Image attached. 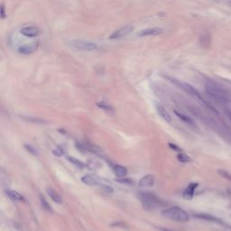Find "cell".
Listing matches in <instances>:
<instances>
[{
  "instance_id": "obj_1",
  "label": "cell",
  "mask_w": 231,
  "mask_h": 231,
  "mask_svg": "<svg viewBox=\"0 0 231 231\" xmlns=\"http://www.w3.org/2000/svg\"><path fill=\"white\" fill-rule=\"evenodd\" d=\"M137 197L143 205V208L146 210H154L156 208L161 207L162 202L154 193L148 191H140L138 192Z\"/></svg>"
},
{
  "instance_id": "obj_2",
  "label": "cell",
  "mask_w": 231,
  "mask_h": 231,
  "mask_svg": "<svg viewBox=\"0 0 231 231\" xmlns=\"http://www.w3.org/2000/svg\"><path fill=\"white\" fill-rule=\"evenodd\" d=\"M162 214L163 217H165L169 219L174 220V221L187 222L190 220V215L186 212L183 208L177 207V206L165 208V210L162 211Z\"/></svg>"
},
{
  "instance_id": "obj_3",
  "label": "cell",
  "mask_w": 231,
  "mask_h": 231,
  "mask_svg": "<svg viewBox=\"0 0 231 231\" xmlns=\"http://www.w3.org/2000/svg\"><path fill=\"white\" fill-rule=\"evenodd\" d=\"M173 82H174V84L177 85L179 88H181L182 89H183V90H184L185 92H187L188 94H190L191 96H192L193 98H195L198 101H199L202 104H203L204 106H206L207 108H208L210 109H211L212 111H214V112H215L216 114H218L217 109H215L214 107H212L210 103H208V101H206V100L203 99V97L199 93V91L197 90L196 88H194L192 86H191L190 84L183 83V82H180V81H177V80H173Z\"/></svg>"
},
{
  "instance_id": "obj_4",
  "label": "cell",
  "mask_w": 231,
  "mask_h": 231,
  "mask_svg": "<svg viewBox=\"0 0 231 231\" xmlns=\"http://www.w3.org/2000/svg\"><path fill=\"white\" fill-rule=\"evenodd\" d=\"M205 89L208 95L211 97V98L217 102L224 103L229 100L228 94L224 90V89L219 88L217 85L212 84V83H208L205 86Z\"/></svg>"
},
{
  "instance_id": "obj_5",
  "label": "cell",
  "mask_w": 231,
  "mask_h": 231,
  "mask_svg": "<svg viewBox=\"0 0 231 231\" xmlns=\"http://www.w3.org/2000/svg\"><path fill=\"white\" fill-rule=\"evenodd\" d=\"M71 45L79 51H92L99 48L96 42L87 40H72L71 42Z\"/></svg>"
},
{
  "instance_id": "obj_6",
  "label": "cell",
  "mask_w": 231,
  "mask_h": 231,
  "mask_svg": "<svg viewBox=\"0 0 231 231\" xmlns=\"http://www.w3.org/2000/svg\"><path fill=\"white\" fill-rule=\"evenodd\" d=\"M134 30V27L130 25H125L121 28H119L117 31H115L112 34L109 36V39H120L123 38V37H125L126 35H128L129 34H131Z\"/></svg>"
},
{
  "instance_id": "obj_7",
  "label": "cell",
  "mask_w": 231,
  "mask_h": 231,
  "mask_svg": "<svg viewBox=\"0 0 231 231\" xmlns=\"http://www.w3.org/2000/svg\"><path fill=\"white\" fill-rule=\"evenodd\" d=\"M154 182L155 179L153 174H146L140 179L138 185L141 188H151L154 186Z\"/></svg>"
},
{
  "instance_id": "obj_8",
  "label": "cell",
  "mask_w": 231,
  "mask_h": 231,
  "mask_svg": "<svg viewBox=\"0 0 231 231\" xmlns=\"http://www.w3.org/2000/svg\"><path fill=\"white\" fill-rule=\"evenodd\" d=\"M20 33L25 37H30V38H33V37L38 36L40 34L39 29L35 27V26H26L23 27L20 30Z\"/></svg>"
},
{
  "instance_id": "obj_9",
  "label": "cell",
  "mask_w": 231,
  "mask_h": 231,
  "mask_svg": "<svg viewBox=\"0 0 231 231\" xmlns=\"http://www.w3.org/2000/svg\"><path fill=\"white\" fill-rule=\"evenodd\" d=\"M163 33V29L162 27H151V28H146L142 30L138 35L139 36H154V35H159Z\"/></svg>"
},
{
  "instance_id": "obj_10",
  "label": "cell",
  "mask_w": 231,
  "mask_h": 231,
  "mask_svg": "<svg viewBox=\"0 0 231 231\" xmlns=\"http://www.w3.org/2000/svg\"><path fill=\"white\" fill-rule=\"evenodd\" d=\"M38 42H30V43H26L25 45H22L18 51L20 53H23V54H30V53H33L34 51H36V49L38 48Z\"/></svg>"
},
{
  "instance_id": "obj_11",
  "label": "cell",
  "mask_w": 231,
  "mask_h": 231,
  "mask_svg": "<svg viewBox=\"0 0 231 231\" xmlns=\"http://www.w3.org/2000/svg\"><path fill=\"white\" fill-rule=\"evenodd\" d=\"M198 183L197 182H191L188 185V187L186 188L182 193V196L185 199H191L194 196L195 190L198 187Z\"/></svg>"
},
{
  "instance_id": "obj_12",
  "label": "cell",
  "mask_w": 231,
  "mask_h": 231,
  "mask_svg": "<svg viewBox=\"0 0 231 231\" xmlns=\"http://www.w3.org/2000/svg\"><path fill=\"white\" fill-rule=\"evenodd\" d=\"M196 219H202V220H206V221H210V222H214V223H217V224H223L222 221L214 217L212 215H210V214H206V213H199V214H194L193 215Z\"/></svg>"
},
{
  "instance_id": "obj_13",
  "label": "cell",
  "mask_w": 231,
  "mask_h": 231,
  "mask_svg": "<svg viewBox=\"0 0 231 231\" xmlns=\"http://www.w3.org/2000/svg\"><path fill=\"white\" fill-rule=\"evenodd\" d=\"M81 182L83 183L88 185V186H97V185H99L100 184V182L99 179H97L95 176H92L90 174H86L84 176H82L81 178Z\"/></svg>"
},
{
  "instance_id": "obj_14",
  "label": "cell",
  "mask_w": 231,
  "mask_h": 231,
  "mask_svg": "<svg viewBox=\"0 0 231 231\" xmlns=\"http://www.w3.org/2000/svg\"><path fill=\"white\" fill-rule=\"evenodd\" d=\"M5 195L10 199L14 200V202H24L25 200V198L23 195L20 194L18 191H14V190H5Z\"/></svg>"
},
{
  "instance_id": "obj_15",
  "label": "cell",
  "mask_w": 231,
  "mask_h": 231,
  "mask_svg": "<svg viewBox=\"0 0 231 231\" xmlns=\"http://www.w3.org/2000/svg\"><path fill=\"white\" fill-rule=\"evenodd\" d=\"M113 173L114 174L118 177V178H125L126 175H127V168L123 166V165H116L113 167Z\"/></svg>"
},
{
  "instance_id": "obj_16",
  "label": "cell",
  "mask_w": 231,
  "mask_h": 231,
  "mask_svg": "<svg viewBox=\"0 0 231 231\" xmlns=\"http://www.w3.org/2000/svg\"><path fill=\"white\" fill-rule=\"evenodd\" d=\"M47 193L50 196V198L53 200V202L57 204H62V197L59 194V193L53 190V188H47Z\"/></svg>"
},
{
  "instance_id": "obj_17",
  "label": "cell",
  "mask_w": 231,
  "mask_h": 231,
  "mask_svg": "<svg viewBox=\"0 0 231 231\" xmlns=\"http://www.w3.org/2000/svg\"><path fill=\"white\" fill-rule=\"evenodd\" d=\"M156 109H157L159 116L163 119V120L168 123H172V117H171L170 114L167 112V110L165 108L162 107L161 105H157L156 106Z\"/></svg>"
},
{
  "instance_id": "obj_18",
  "label": "cell",
  "mask_w": 231,
  "mask_h": 231,
  "mask_svg": "<svg viewBox=\"0 0 231 231\" xmlns=\"http://www.w3.org/2000/svg\"><path fill=\"white\" fill-rule=\"evenodd\" d=\"M173 112H174V114L181 119V120H182L183 122H185V123H187L188 125H195V123H194V121L192 120V119L190 117H188V116H186V115H184L183 113H182V112H180V111H178V110H176V109H173Z\"/></svg>"
},
{
  "instance_id": "obj_19",
  "label": "cell",
  "mask_w": 231,
  "mask_h": 231,
  "mask_svg": "<svg viewBox=\"0 0 231 231\" xmlns=\"http://www.w3.org/2000/svg\"><path fill=\"white\" fill-rule=\"evenodd\" d=\"M40 200H41V204H42L44 210H46L48 212H51V213L53 211V208H51V207L50 206V204L48 203V202L45 199V198H44L43 196L40 195Z\"/></svg>"
},
{
  "instance_id": "obj_20",
  "label": "cell",
  "mask_w": 231,
  "mask_h": 231,
  "mask_svg": "<svg viewBox=\"0 0 231 231\" xmlns=\"http://www.w3.org/2000/svg\"><path fill=\"white\" fill-rule=\"evenodd\" d=\"M67 159H68V161H69L70 162H71L72 165H76L77 167L83 168V167L85 166V165H84V162H81V161L78 160V159L75 158V157H71V156H68V157H67Z\"/></svg>"
},
{
  "instance_id": "obj_21",
  "label": "cell",
  "mask_w": 231,
  "mask_h": 231,
  "mask_svg": "<svg viewBox=\"0 0 231 231\" xmlns=\"http://www.w3.org/2000/svg\"><path fill=\"white\" fill-rule=\"evenodd\" d=\"M97 106H98L99 108H102V109H104V110L108 111V112H113V111H114V108L111 107L109 104L104 102V101L98 102V103H97Z\"/></svg>"
},
{
  "instance_id": "obj_22",
  "label": "cell",
  "mask_w": 231,
  "mask_h": 231,
  "mask_svg": "<svg viewBox=\"0 0 231 231\" xmlns=\"http://www.w3.org/2000/svg\"><path fill=\"white\" fill-rule=\"evenodd\" d=\"M177 159L179 162H181L182 163H185V162H191V158H190V156L187 155L186 154H183V153H180V154H178L177 155Z\"/></svg>"
},
{
  "instance_id": "obj_23",
  "label": "cell",
  "mask_w": 231,
  "mask_h": 231,
  "mask_svg": "<svg viewBox=\"0 0 231 231\" xmlns=\"http://www.w3.org/2000/svg\"><path fill=\"white\" fill-rule=\"evenodd\" d=\"M218 173L222 176L224 179H226V180L231 182V173H229L228 172H227L226 170H223V169H219L218 170Z\"/></svg>"
},
{
  "instance_id": "obj_24",
  "label": "cell",
  "mask_w": 231,
  "mask_h": 231,
  "mask_svg": "<svg viewBox=\"0 0 231 231\" xmlns=\"http://www.w3.org/2000/svg\"><path fill=\"white\" fill-rule=\"evenodd\" d=\"M111 227H116V228H128L127 225L122 221H117V222L112 223V224H111Z\"/></svg>"
},
{
  "instance_id": "obj_25",
  "label": "cell",
  "mask_w": 231,
  "mask_h": 231,
  "mask_svg": "<svg viewBox=\"0 0 231 231\" xmlns=\"http://www.w3.org/2000/svg\"><path fill=\"white\" fill-rule=\"evenodd\" d=\"M25 148L26 149V151H28L30 154H32L34 155H36L37 154V151H36V149L31 145H25Z\"/></svg>"
},
{
  "instance_id": "obj_26",
  "label": "cell",
  "mask_w": 231,
  "mask_h": 231,
  "mask_svg": "<svg viewBox=\"0 0 231 231\" xmlns=\"http://www.w3.org/2000/svg\"><path fill=\"white\" fill-rule=\"evenodd\" d=\"M169 146L171 147V149H173L174 151H177V152H182V149L181 147H179L178 145H174V144H172V143H169Z\"/></svg>"
},
{
  "instance_id": "obj_27",
  "label": "cell",
  "mask_w": 231,
  "mask_h": 231,
  "mask_svg": "<svg viewBox=\"0 0 231 231\" xmlns=\"http://www.w3.org/2000/svg\"><path fill=\"white\" fill-rule=\"evenodd\" d=\"M125 178H121L122 180H117V182H120V183H125V184H131L133 182L131 181V180H128V179H125Z\"/></svg>"
},
{
  "instance_id": "obj_28",
  "label": "cell",
  "mask_w": 231,
  "mask_h": 231,
  "mask_svg": "<svg viewBox=\"0 0 231 231\" xmlns=\"http://www.w3.org/2000/svg\"><path fill=\"white\" fill-rule=\"evenodd\" d=\"M227 115H228V118H229V120H230V122H231V110H227Z\"/></svg>"
},
{
  "instance_id": "obj_29",
  "label": "cell",
  "mask_w": 231,
  "mask_h": 231,
  "mask_svg": "<svg viewBox=\"0 0 231 231\" xmlns=\"http://www.w3.org/2000/svg\"><path fill=\"white\" fill-rule=\"evenodd\" d=\"M159 229H160L161 231H173V230H170V229H168V228H159Z\"/></svg>"
},
{
  "instance_id": "obj_30",
  "label": "cell",
  "mask_w": 231,
  "mask_h": 231,
  "mask_svg": "<svg viewBox=\"0 0 231 231\" xmlns=\"http://www.w3.org/2000/svg\"><path fill=\"white\" fill-rule=\"evenodd\" d=\"M1 9H2V17H5V7L3 5L1 7Z\"/></svg>"
},
{
  "instance_id": "obj_31",
  "label": "cell",
  "mask_w": 231,
  "mask_h": 231,
  "mask_svg": "<svg viewBox=\"0 0 231 231\" xmlns=\"http://www.w3.org/2000/svg\"><path fill=\"white\" fill-rule=\"evenodd\" d=\"M230 218H231V214H230Z\"/></svg>"
}]
</instances>
